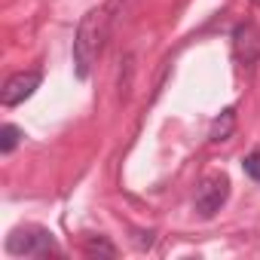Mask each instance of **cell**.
<instances>
[{
  "label": "cell",
  "mask_w": 260,
  "mask_h": 260,
  "mask_svg": "<svg viewBox=\"0 0 260 260\" xmlns=\"http://www.w3.org/2000/svg\"><path fill=\"white\" fill-rule=\"evenodd\" d=\"M233 49H236L239 64L251 71L260 61V31H257V25H251V22L236 25V31H233Z\"/></svg>",
  "instance_id": "cell-4"
},
{
  "label": "cell",
  "mask_w": 260,
  "mask_h": 260,
  "mask_svg": "<svg viewBox=\"0 0 260 260\" xmlns=\"http://www.w3.org/2000/svg\"><path fill=\"white\" fill-rule=\"evenodd\" d=\"M19 141H22V128L19 125L7 122L4 128H0V153H13L19 147Z\"/></svg>",
  "instance_id": "cell-7"
},
{
  "label": "cell",
  "mask_w": 260,
  "mask_h": 260,
  "mask_svg": "<svg viewBox=\"0 0 260 260\" xmlns=\"http://www.w3.org/2000/svg\"><path fill=\"white\" fill-rule=\"evenodd\" d=\"M86 254H89V257H95V254H101V257H113L116 248H113L107 239H101V236H89V239H86Z\"/></svg>",
  "instance_id": "cell-8"
},
{
  "label": "cell",
  "mask_w": 260,
  "mask_h": 260,
  "mask_svg": "<svg viewBox=\"0 0 260 260\" xmlns=\"http://www.w3.org/2000/svg\"><path fill=\"white\" fill-rule=\"evenodd\" d=\"M242 169H245V175H248V178H254V181H260V150H254V153H248V156L242 159Z\"/></svg>",
  "instance_id": "cell-9"
},
{
  "label": "cell",
  "mask_w": 260,
  "mask_h": 260,
  "mask_svg": "<svg viewBox=\"0 0 260 260\" xmlns=\"http://www.w3.org/2000/svg\"><path fill=\"white\" fill-rule=\"evenodd\" d=\"M40 71H22V74H13L7 83H4V89H0V101H4V107H16V104H22L25 98H31L34 92H37V86H40Z\"/></svg>",
  "instance_id": "cell-5"
},
{
  "label": "cell",
  "mask_w": 260,
  "mask_h": 260,
  "mask_svg": "<svg viewBox=\"0 0 260 260\" xmlns=\"http://www.w3.org/2000/svg\"><path fill=\"white\" fill-rule=\"evenodd\" d=\"M236 132V107H226L214 122H211V132H208V141L220 144V141H230Z\"/></svg>",
  "instance_id": "cell-6"
},
{
  "label": "cell",
  "mask_w": 260,
  "mask_h": 260,
  "mask_svg": "<svg viewBox=\"0 0 260 260\" xmlns=\"http://www.w3.org/2000/svg\"><path fill=\"white\" fill-rule=\"evenodd\" d=\"M107 10L98 7V10H89L80 25H77V37H74V71L80 80H86L92 74V64L95 58L101 55V46H104V37H107Z\"/></svg>",
  "instance_id": "cell-1"
},
{
  "label": "cell",
  "mask_w": 260,
  "mask_h": 260,
  "mask_svg": "<svg viewBox=\"0 0 260 260\" xmlns=\"http://www.w3.org/2000/svg\"><path fill=\"white\" fill-rule=\"evenodd\" d=\"M7 251L16 257H40L49 251L58 254V245H55L52 233L43 226H19L7 236Z\"/></svg>",
  "instance_id": "cell-2"
},
{
  "label": "cell",
  "mask_w": 260,
  "mask_h": 260,
  "mask_svg": "<svg viewBox=\"0 0 260 260\" xmlns=\"http://www.w3.org/2000/svg\"><path fill=\"white\" fill-rule=\"evenodd\" d=\"M226 199H230V178L226 175H208L196 190V211L202 217H214Z\"/></svg>",
  "instance_id": "cell-3"
}]
</instances>
